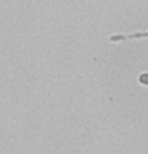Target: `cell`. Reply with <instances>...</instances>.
I'll use <instances>...</instances> for the list:
<instances>
[{
  "mask_svg": "<svg viewBox=\"0 0 148 154\" xmlns=\"http://www.w3.org/2000/svg\"><path fill=\"white\" fill-rule=\"evenodd\" d=\"M140 82L142 84H148V73H143V75H140Z\"/></svg>",
  "mask_w": 148,
  "mask_h": 154,
  "instance_id": "cell-1",
  "label": "cell"
},
{
  "mask_svg": "<svg viewBox=\"0 0 148 154\" xmlns=\"http://www.w3.org/2000/svg\"><path fill=\"white\" fill-rule=\"evenodd\" d=\"M140 37H148V32H143V34H133V35H130V38H140Z\"/></svg>",
  "mask_w": 148,
  "mask_h": 154,
  "instance_id": "cell-2",
  "label": "cell"
},
{
  "mask_svg": "<svg viewBox=\"0 0 148 154\" xmlns=\"http://www.w3.org/2000/svg\"><path fill=\"white\" fill-rule=\"evenodd\" d=\"M124 38H125L124 35H115V37H110L112 41H119V40H124Z\"/></svg>",
  "mask_w": 148,
  "mask_h": 154,
  "instance_id": "cell-3",
  "label": "cell"
}]
</instances>
